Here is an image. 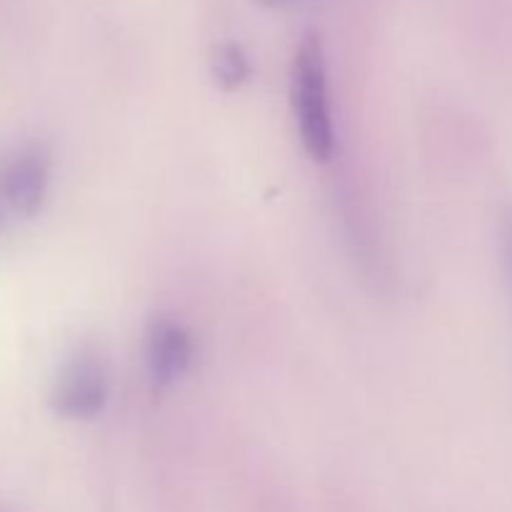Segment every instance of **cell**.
Masks as SVG:
<instances>
[{
	"mask_svg": "<svg viewBox=\"0 0 512 512\" xmlns=\"http://www.w3.org/2000/svg\"><path fill=\"white\" fill-rule=\"evenodd\" d=\"M290 98H293L295 123H298L305 153L318 163H325L335 150V130L333 113H330L328 65H325L320 35H303L295 50Z\"/></svg>",
	"mask_w": 512,
	"mask_h": 512,
	"instance_id": "1",
	"label": "cell"
},
{
	"mask_svg": "<svg viewBox=\"0 0 512 512\" xmlns=\"http://www.w3.org/2000/svg\"><path fill=\"white\" fill-rule=\"evenodd\" d=\"M108 368L95 350L80 348L60 368L50 393L53 413L63 420H93L108 405Z\"/></svg>",
	"mask_w": 512,
	"mask_h": 512,
	"instance_id": "2",
	"label": "cell"
},
{
	"mask_svg": "<svg viewBox=\"0 0 512 512\" xmlns=\"http://www.w3.org/2000/svg\"><path fill=\"white\" fill-rule=\"evenodd\" d=\"M53 160L45 145H25L0 170V193L10 213L35 218L43 210L50 188Z\"/></svg>",
	"mask_w": 512,
	"mask_h": 512,
	"instance_id": "3",
	"label": "cell"
},
{
	"mask_svg": "<svg viewBox=\"0 0 512 512\" xmlns=\"http://www.w3.org/2000/svg\"><path fill=\"white\" fill-rule=\"evenodd\" d=\"M193 338L180 323L155 318L145 333V365L155 388L175 383L193 365Z\"/></svg>",
	"mask_w": 512,
	"mask_h": 512,
	"instance_id": "4",
	"label": "cell"
},
{
	"mask_svg": "<svg viewBox=\"0 0 512 512\" xmlns=\"http://www.w3.org/2000/svg\"><path fill=\"white\" fill-rule=\"evenodd\" d=\"M250 60L238 43H223L213 53V78L220 90L230 93L248 80Z\"/></svg>",
	"mask_w": 512,
	"mask_h": 512,
	"instance_id": "5",
	"label": "cell"
},
{
	"mask_svg": "<svg viewBox=\"0 0 512 512\" xmlns=\"http://www.w3.org/2000/svg\"><path fill=\"white\" fill-rule=\"evenodd\" d=\"M503 260H505V270H508V280L512 288V210L505 215L503 220Z\"/></svg>",
	"mask_w": 512,
	"mask_h": 512,
	"instance_id": "6",
	"label": "cell"
},
{
	"mask_svg": "<svg viewBox=\"0 0 512 512\" xmlns=\"http://www.w3.org/2000/svg\"><path fill=\"white\" fill-rule=\"evenodd\" d=\"M258 3H263V5H288V3H295V0H258Z\"/></svg>",
	"mask_w": 512,
	"mask_h": 512,
	"instance_id": "7",
	"label": "cell"
},
{
	"mask_svg": "<svg viewBox=\"0 0 512 512\" xmlns=\"http://www.w3.org/2000/svg\"><path fill=\"white\" fill-rule=\"evenodd\" d=\"M5 210H8V205H5L3 193H0V225H3V215H5Z\"/></svg>",
	"mask_w": 512,
	"mask_h": 512,
	"instance_id": "8",
	"label": "cell"
}]
</instances>
